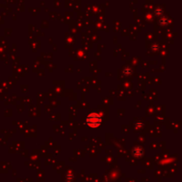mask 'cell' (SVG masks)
<instances>
[{
	"label": "cell",
	"mask_w": 182,
	"mask_h": 182,
	"mask_svg": "<svg viewBox=\"0 0 182 182\" xmlns=\"http://www.w3.org/2000/svg\"><path fill=\"white\" fill-rule=\"evenodd\" d=\"M86 123H87V124L89 125V126H91L92 128H95V127H98L101 124V118L96 114H92V115L88 116V117L86 119Z\"/></svg>",
	"instance_id": "obj_1"
}]
</instances>
